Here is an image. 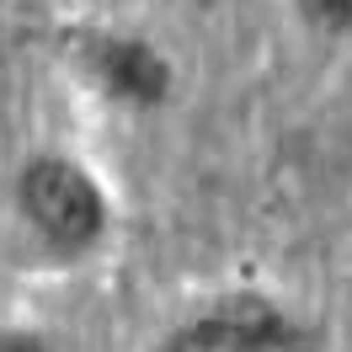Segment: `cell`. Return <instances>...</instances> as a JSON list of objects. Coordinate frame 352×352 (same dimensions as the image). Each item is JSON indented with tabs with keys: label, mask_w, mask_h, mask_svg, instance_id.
Masks as SVG:
<instances>
[{
	"label": "cell",
	"mask_w": 352,
	"mask_h": 352,
	"mask_svg": "<svg viewBox=\"0 0 352 352\" xmlns=\"http://www.w3.org/2000/svg\"><path fill=\"white\" fill-rule=\"evenodd\" d=\"M86 65L96 86L123 107H160L171 96V65L144 38H96L86 48Z\"/></svg>",
	"instance_id": "3957f363"
},
{
	"label": "cell",
	"mask_w": 352,
	"mask_h": 352,
	"mask_svg": "<svg viewBox=\"0 0 352 352\" xmlns=\"http://www.w3.org/2000/svg\"><path fill=\"white\" fill-rule=\"evenodd\" d=\"M155 352H309V336L262 294H230L198 309Z\"/></svg>",
	"instance_id": "7a4b0ae2"
},
{
	"label": "cell",
	"mask_w": 352,
	"mask_h": 352,
	"mask_svg": "<svg viewBox=\"0 0 352 352\" xmlns=\"http://www.w3.org/2000/svg\"><path fill=\"white\" fill-rule=\"evenodd\" d=\"M294 6L320 38H347L352 32V0H294Z\"/></svg>",
	"instance_id": "277c9868"
},
{
	"label": "cell",
	"mask_w": 352,
	"mask_h": 352,
	"mask_svg": "<svg viewBox=\"0 0 352 352\" xmlns=\"http://www.w3.org/2000/svg\"><path fill=\"white\" fill-rule=\"evenodd\" d=\"M16 208L38 230V241L59 256H80L107 235V192L69 155H38L16 176Z\"/></svg>",
	"instance_id": "6da1fadb"
},
{
	"label": "cell",
	"mask_w": 352,
	"mask_h": 352,
	"mask_svg": "<svg viewBox=\"0 0 352 352\" xmlns=\"http://www.w3.org/2000/svg\"><path fill=\"white\" fill-rule=\"evenodd\" d=\"M0 352H54L38 331H0Z\"/></svg>",
	"instance_id": "5b68a950"
}]
</instances>
